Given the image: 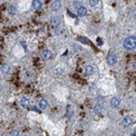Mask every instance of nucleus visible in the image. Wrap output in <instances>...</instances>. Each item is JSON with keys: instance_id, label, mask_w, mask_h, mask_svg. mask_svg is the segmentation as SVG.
I'll use <instances>...</instances> for the list:
<instances>
[{"instance_id": "nucleus-1", "label": "nucleus", "mask_w": 136, "mask_h": 136, "mask_svg": "<svg viewBox=\"0 0 136 136\" xmlns=\"http://www.w3.org/2000/svg\"><path fill=\"white\" fill-rule=\"evenodd\" d=\"M123 47L126 50H135L136 49V37L135 36H130L124 39Z\"/></svg>"}, {"instance_id": "nucleus-2", "label": "nucleus", "mask_w": 136, "mask_h": 136, "mask_svg": "<svg viewBox=\"0 0 136 136\" xmlns=\"http://www.w3.org/2000/svg\"><path fill=\"white\" fill-rule=\"evenodd\" d=\"M107 62L110 65H114L118 62V59H117V57L114 55L110 54V55H108V57H107Z\"/></svg>"}, {"instance_id": "nucleus-3", "label": "nucleus", "mask_w": 136, "mask_h": 136, "mask_svg": "<svg viewBox=\"0 0 136 136\" xmlns=\"http://www.w3.org/2000/svg\"><path fill=\"white\" fill-rule=\"evenodd\" d=\"M40 57L44 60H48V59H50V57H51V51L48 50V49H45V50H43L40 52Z\"/></svg>"}, {"instance_id": "nucleus-4", "label": "nucleus", "mask_w": 136, "mask_h": 136, "mask_svg": "<svg viewBox=\"0 0 136 136\" xmlns=\"http://www.w3.org/2000/svg\"><path fill=\"white\" fill-rule=\"evenodd\" d=\"M120 103H121V100H120L118 97H113L110 101V106H111V108H118L120 106Z\"/></svg>"}, {"instance_id": "nucleus-5", "label": "nucleus", "mask_w": 136, "mask_h": 136, "mask_svg": "<svg viewBox=\"0 0 136 136\" xmlns=\"http://www.w3.org/2000/svg\"><path fill=\"white\" fill-rule=\"evenodd\" d=\"M50 23H51L52 26H55V27H58V26H60V23H61V18H59V17L52 18L51 21H50Z\"/></svg>"}, {"instance_id": "nucleus-6", "label": "nucleus", "mask_w": 136, "mask_h": 136, "mask_svg": "<svg viewBox=\"0 0 136 136\" xmlns=\"http://www.w3.org/2000/svg\"><path fill=\"white\" fill-rule=\"evenodd\" d=\"M122 125H123V126H125V127H126V126H130V125H131V123H132V118H131V117H124L123 119H122Z\"/></svg>"}, {"instance_id": "nucleus-7", "label": "nucleus", "mask_w": 136, "mask_h": 136, "mask_svg": "<svg viewBox=\"0 0 136 136\" xmlns=\"http://www.w3.org/2000/svg\"><path fill=\"white\" fill-rule=\"evenodd\" d=\"M76 12H77V15L78 17H85V15L87 14V9L85 7H80L77 10H76Z\"/></svg>"}, {"instance_id": "nucleus-8", "label": "nucleus", "mask_w": 136, "mask_h": 136, "mask_svg": "<svg viewBox=\"0 0 136 136\" xmlns=\"http://www.w3.org/2000/svg\"><path fill=\"white\" fill-rule=\"evenodd\" d=\"M10 71H11V67H10L8 64H2L0 66V72H1L2 74H9Z\"/></svg>"}, {"instance_id": "nucleus-9", "label": "nucleus", "mask_w": 136, "mask_h": 136, "mask_svg": "<svg viewBox=\"0 0 136 136\" xmlns=\"http://www.w3.org/2000/svg\"><path fill=\"white\" fill-rule=\"evenodd\" d=\"M32 7L34 10H39L41 7H43V2H41L40 0H34L32 2Z\"/></svg>"}, {"instance_id": "nucleus-10", "label": "nucleus", "mask_w": 136, "mask_h": 136, "mask_svg": "<svg viewBox=\"0 0 136 136\" xmlns=\"http://www.w3.org/2000/svg\"><path fill=\"white\" fill-rule=\"evenodd\" d=\"M61 6H62V3H61V1H52V3H51V9L54 10V11H57V10H59L60 8H61Z\"/></svg>"}, {"instance_id": "nucleus-11", "label": "nucleus", "mask_w": 136, "mask_h": 136, "mask_svg": "<svg viewBox=\"0 0 136 136\" xmlns=\"http://www.w3.org/2000/svg\"><path fill=\"white\" fill-rule=\"evenodd\" d=\"M21 106H22L23 108L29 107V99L26 98V97H23L22 99H21Z\"/></svg>"}, {"instance_id": "nucleus-12", "label": "nucleus", "mask_w": 136, "mask_h": 136, "mask_svg": "<svg viewBox=\"0 0 136 136\" xmlns=\"http://www.w3.org/2000/svg\"><path fill=\"white\" fill-rule=\"evenodd\" d=\"M38 106H39L40 109H46L47 107H48V101H47L46 99H40Z\"/></svg>"}, {"instance_id": "nucleus-13", "label": "nucleus", "mask_w": 136, "mask_h": 136, "mask_svg": "<svg viewBox=\"0 0 136 136\" xmlns=\"http://www.w3.org/2000/svg\"><path fill=\"white\" fill-rule=\"evenodd\" d=\"M93 73H94V67L92 65H87L85 67V74L86 75H92Z\"/></svg>"}, {"instance_id": "nucleus-14", "label": "nucleus", "mask_w": 136, "mask_h": 136, "mask_svg": "<svg viewBox=\"0 0 136 136\" xmlns=\"http://www.w3.org/2000/svg\"><path fill=\"white\" fill-rule=\"evenodd\" d=\"M96 104H98L99 107L103 108V106H104V98L99 97V98H98V100H97V102H96Z\"/></svg>"}, {"instance_id": "nucleus-15", "label": "nucleus", "mask_w": 136, "mask_h": 136, "mask_svg": "<svg viewBox=\"0 0 136 136\" xmlns=\"http://www.w3.org/2000/svg\"><path fill=\"white\" fill-rule=\"evenodd\" d=\"M15 11H17V8H15L14 6H9V8H8V13L9 14L13 15L15 13Z\"/></svg>"}, {"instance_id": "nucleus-16", "label": "nucleus", "mask_w": 136, "mask_h": 136, "mask_svg": "<svg viewBox=\"0 0 136 136\" xmlns=\"http://www.w3.org/2000/svg\"><path fill=\"white\" fill-rule=\"evenodd\" d=\"M101 110H102L101 107H99L98 104H95V107H94V112H95L96 114H100V113H101Z\"/></svg>"}, {"instance_id": "nucleus-17", "label": "nucleus", "mask_w": 136, "mask_h": 136, "mask_svg": "<svg viewBox=\"0 0 136 136\" xmlns=\"http://www.w3.org/2000/svg\"><path fill=\"white\" fill-rule=\"evenodd\" d=\"M54 72H55V74H61V73H62V67H60V66L55 67Z\"/></svg>"}, {"instance_id": "nucleus-18", "label": "nucleus", "mask_w": 136, "mask_h": 136, "mask_svg": "<svg viewBox=\"0 0 136 136\" xmlns=\"http://www.w3.org/2000/svg\"><path fill=\"white\" fill-rule=\"evenodd\" d=\"M89 4L92 7H96V6L99 4V1H98V0H89Z\"/></svg>"}, {"instance_id": "nucleus-19", "label": "nucleus", "mask_w": 136, "mask_h": 136, "mask_svg": "<svg viewBox=\"0 0 136 136\" xmlns=\"http://www.w3.org/2000/svg\"><path fill=\"white\" fill-rule=\"evenodd\" d=\"M9 136H20V132L19 131H11V132L9 133Z\"/></svg>"}, {"instance_id": "nucleus-20", "label": "nucleus", "mask_w": 136, "mask_h": 136, "mask_svg": "<svg viewBox=\"0 0 136 136\" xmlns=\"http://www.w3.org/2000/svg\"><path fill=\"white\" fill-rule=\"evenodd\" d=\"M73 7H74V8L77 10L80 7H82V6H81V2H80V1H74V2H73Z\"/></svg>"}, {"instance_id": "nucleus-21", "label": "nucleus", "mask_w": 136, "mask_h": 136, "mask_svg": "<svg viewBox=\"0 0 136 136\" xmlns=\"http://www.w3.org/2000/svg\"><path fill=\"white\" fill-rule=\"evenodd\" d=\"M61 32H62V27H60V26L56 27V33H57V34H60Z\"/></svg>"}, {"instance_id": "nucleus-22", "label": "nucleus", "mask_w": 136, "mask_h": 136, "mask_svg": "<svg viewBox=\"0 0 136 136\" xmlns=\"http://www.w3.org/2000/svg\"><path fill=\"white\" fill-rule=\"evenodd\" d=\"M80 41H82V43H84V44H88V43H89V41L84 39V38H80Z\"/></svg>"}, {"instance_id": "nucleus-23", "label": "nucleus", "mask_w": 136, "mask_h": 136, "mask_svg": "<svg viewBox=\"0 0 136 136\" xmlns=\"http://www.w3.org/2000/svg\"><path fill=\"white\" fill-rule=\"evenodd\" d=\"M32 110H34V111H36V112H39V110H38V109H37V108H33V109H32Z\"/></svg>"}]
</instances>
